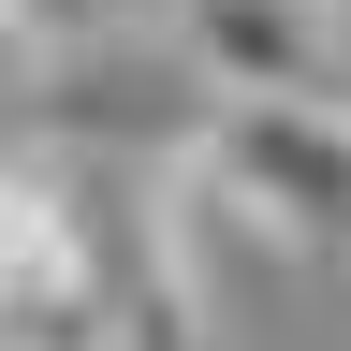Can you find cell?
<instances>
[{
	"label": "cell",
	"instance_id": "1",
	"mask_svg": "<svg viewBox=\"0 0 351 351\" xmlns=\"http://www.w3.org/2000/svg\"><path fill=\"white\" fill-rule=\"evenodd\" d=\"M191 191L234 205L263 249H351V117L337 103H205Z\"/></svg>",
	"mask_w": 351,
	"mask_h": 351
},
{
	"label": "cell",
	"instance_id": "3",
	"mask_svg": "<svg viewBox=\"0 0 351 351\" xmlns=\"http://www.w3.org/2000/svg\"><path fill=\"white\" fill-rule=\"evenodd\" d=\"M73 293H103V278H88V205H73V161L0 147V322L73 307Z\"/></svg>",
	"mask_w": 351,
	"mask_h": 351
},
{
	"label": "cell",
	"instance_id": "5",
	"mask_svg": "<svg viewBox=\"0 0 351 351\" xmlns=\"http://www.w3.org/2000/svg\"><path fill=\"white\" fill-rule=\"evenodd\" d=\"M0 73H15V44H0Z\"/></svg>",
	"mask_w": 351,
	"mask_h": 351
},
{
	"label": "cell",
	"instance_id": "6",
	"mask_svg": "<svg viewBox=\"0 0 351 351\" xmlns=\"http://www.w3.org/2000/svg\"><path fill=\"white\" fill-rule=\"evenodd\" d=\"M0 351H15V337H0Z\"/></svg>",
	"mask_w": 351,
	"mask_h": 351
},
{
	"label": "cell",
	"instance_id": "4",
	"mask_svg": "<svg viewBox=\"0 0 351 351\" xmlns=\"http://www.w3.org/2000/svg\"><path fill=\"white\" fill-rule=\"evenodd\" d=\"M117 0H0V44L15 59H73V44H103Z\"/></svg>",
	"mask_w": 351,
	"mask_h": 351
},
{
	"label": "cell",
	"instance_id": "2",
	"mask_svg": "<svg viewBox=\"0 0 351 351\" xmlns=\"http://www.w3.org/2000/svg\"><path fill=\"white\" fill-rule=\"evenodd\" d=\"M176 59L205 73V103H307L322 0H176Z\"/></svg>",
	"mask_w": 351,
	"mask_h": 351
}]
</instances>
